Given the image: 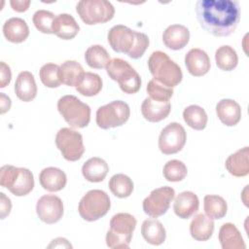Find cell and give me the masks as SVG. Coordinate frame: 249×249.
<instances>
[{"instance_id": "obj_9", "label": "cell", "mask_w": 249, "mask_h": 249, "mask_svg": "<svg viewBox=\"0 0 249 249\" xmlns=\"http://www.w3.org/2000/svg\"><path fill=\"white\" fill-rule=\"evenodd\" d=\"M76 12L86 24L92 25L111 20L115 8L106 0H81L76 6Z\"/></svg>"}, {"instance_id": "obj_40", "label": "cell", "mask_w": 249, "mask_h": 249, "mask_svg": "<svg viewBox=\"0 0 249 249\" xmlns=\"http://www.w3.org/2000/svg\"><path fill=\"white\" fill-rule=\"evenodd\" d=\"M0 72H1V79H0V88H5L8 86L12 79V72L11 68L8 64L4 61L0 62Z\"/></svg>"}, {"instance_id": "obj_6", "label": "cell", "mask_w": 249, "mask_h": 249, "mask_svg": "<svg viewBox=\"0 0 249 249\" xmlns=\"http://www.w3.org/2000/svg\"><path fill=\"white\" fill-rule=\"evenodd\" d=\"M108 76L118 82L122 91L127 94L136 93L141 87V78L135 69L124 59L115 57L106 65Z\"/></svg>"}, {"instance_id": "obj_19", "label": "cell", "mask_w": 249, "mask_h": 249, "mask_svg": "<svg viewBox=\"0 0 249 249\" xmlns=\"http://www.w3.org/2000/svg\"><path fill=\"white\" fill-rule=\"evenodd\" d=\"M15 92L17 97L24 102H29L36 97L37 86L31 72L22 71L18 75L15 83Z\"/></svg>"}, {"instance_id": "obj_26", "label": "cell", "mask_w": 249, "mask_h": 249, "mask_svg": "<svg viewBox=\"0 0 249 249\" xmlns=\"http://www.w3.org/2000/svg\"><path fill=\"white\" fill-rule=\"evenodd\" d=\"M221 247L223 249H245L246 245L243 241L238 229L231 223H225L219 231L218 235Z\"/></svg>"}, {"instance_id": "obj_17", "label": "cell", "mask_w": 249, "mask_h": 249, "mask_svg": "<svg viewBox=\"0 0 249 249\" xmlns=\"http://www.w3.org/2000/svg\"><path fill=\"white\" fill-rule=\"evenodd\" d=\"M198 206L199 200L197 196L193 192L185 191L175 197L173 210L179 218L189 219L198 210Z\"/></svg>"}, {"instance_id": "obj_3", "label": "cell", "mask_w": 249, "mask_h": 249, "mask_svg": "<svg viewBox=\"0 0 249 249\" xmlns=\"http://www.w3.org/2000/svg\"><path fill=\"white\" fill-rule=\"evenodd\" d=\"M148 67L154 80L165 87L172 89L182 81L180 66L161 51H156L150 55Z\"/></svg>"}, {"instance_id": "obj_11", "label": "cell", "mask_w": 249, "mask_h": 249, "mask_svg": "<svg viewBox=\"0 0 249 249\" xmlns=\"http://www.w3.org/2000/svg\"><path fill=\"white\" fill-rule=\"evenodd\" d=\"M55 144L63 158L69 161L80 160L85 152L82 134L69 127H62L57 131Z\"/></svg>"}, {"instance_id": "obj_23", "label": "cell", "mask_w": 249, "mask_h": 249, "mask_svg": "<svg viewBox=\"0 0 249 249\" xmlns=\"http://www.w3.org/2000/svg\"><path fill=\"white\" fill-rule=\"evenodd\" d=\"M249 148L243 147L229 156L225 165L227 170L235 177H244L249 173Z\"/></svg>"}, {"instance_id": "obj_18", "label": "cell", "mask_w": 249, "mask_h": 249, "mask_svg": "<svg viewBox=\"0 0 249 249\" xmlns=\"http://www.w3.org/2000/svg\"><path fill=\"white\" fill-rule=\"evenodd\" d=\"M216 114L219 120L227 126H233L241 119V108L232 99H222L216 105Z\"/></svg>"}, {"instance_id": "obj_12", "label": "cell", "mask_w": 249, "mask_h": 249, "mask_svg": "<svg viewBox=\"0 0 249 249\" xmlns=\"http://www.w3.org/2000/svg\"><path fill=\"white\" fill-rule=\"evenodd\" d=\"M175 196V191L171 187L164 186L153 190L143 200L142 207L144 212L152 217L158 218L165 214Z\"/></svg>"}, {"instance_id": "obj_25", "label": "cell", "mask_w": 249, "mask_h": 249, "mask_svg": "<svg viewBox=\"0 0 249 249\" xmlns=\"http://www.w3.org/2000/svg\"><path fill=\"white\" fill-rule=\"evenodd\" d=\"M109 171L107 162L98 157L89 159L82 166V174L86 180L91 183H98L105 179Z\"/></svg>"}, {"instance_id": "obj_13", "label": "cell", "mask_w": 249, "mask_h": 249, "mask_svg": "<svg viewBox=\"0 0 249 249\" xmlns=\"http://www.w3.org/2000/svg\"><path fill=\"white\" fill-rule=\"evenodd\" d=\"M187 134L185 128L178 123L168 124L159 137V148L164 155H172L180 152L186 144Z\"/></svg>"}, {"instance_id": "obj_31", "label": "cell", "mask_w": 249, "mask_h": 249, "mask_svg": "<svg viewBox=\"0 0 249 249\" xmlns=\"http://www.w3.org/2000/svg\"><path fill=\"white\" fill-rule=\"evenodd\" d=\"M185 123L195 130H202L207 124V115L204 109L198 105H190L183 111Z\"/></svg>"}, {"instance_id": "obj_30", "label": "cell", "mask_w": 249, "mask_h": 249, "mask_svg": "<svg viewBox=\"0 0 249 249\" xmlns=\"http://www.w3.org/2000/svg\"><path fill=\"white\" fill-rule=\"evenodd\" d=\"M204 212L210 219H222L226 216L228 205L226 200L216 195H207L203 198Z\"/></svg>"}, {"instance_id": "obj_14", "label": "cell", "mask_w": 249, "mask_h": 249, "mask_svg": "<svg viewBox=\"0 0 249 249\" xmlns=\"http://www.w3.org/2000/svg\"><path fill=\"white\" fill-rule=\"evenodd\" d=\"M36 212L42 222L49 225L54 224L62 218V200L54 195H44L37 201Z\"/></svg>"}, {"instance_id": "obj_7", "label": "cell", "mask_w": 249, "mask_h": 249, "mask_svg": "<svg viewBox=\"0 0 249 249\" xmlns=\"http://www.w3.org/2000/svg\"><path fill=\"white\" fill-rule=\"evenodd\" d=\"M57 110L73 128L86 127L90 121V108L78 97L68 94L57 101Z\"/></svg>"}, {"instance_id": "obj_35", "label": "cell", "mask_w": 249, "mask_h": 249, "mask_svg": "<svg viewBox=\"0 0 249 249\" xmlns=\"http://www.w3.org/2000/svg\"><path fill=\"white\" fill-rule=\"evenodd\" d=\"M102 89V80L99 75L91 72H86L81 83L76 87V90L84 96H94Z\"/></svg>"}, {"instance_id": "obj_15", "label": "cell", "mask_w": 249, "mask_h": 249, "mask_svg": "<svg viewBox=\"0 0 249 249\" xmlns=\"http://www.w3.org/2000/svg\"><path fill=\"white\" fill-rule=\"evenodd\" d=\"M185 64L188 72L196 77L205 75L211 67L208 54L200 49H192L185 55Z\"/></svg>"}, {"instance_id": "obj_10", "label": "cell", "mask_w": 249, "mask_h": 249, "mask_svg": "<svg viewBox=\"0 0 249 249\" xmlns=\"http://www.w3.org/2000/svg\"><path fill=\"white\" fill-rule=\"evenodd\" d=\"M129 115L130 109L127 103L115 100L97 109L95 121L100 128L109 129L123 125L127 122Z\"/></svg>"}, {"instance_id": "obj_20", "label": "cell", "mask_w": 249, "mask_h": 249, "mask_svg": "<svg viewBox=\"0 0 249 249\" xmlns=\"http://www.w3.org/2000/svg\"><path fill=\"white\" fill-rule=\"evenodd\" d=\"M80 26L69 14H59L53 23V34L62 40H71L79 32Z\"/></svg>"}, {"instance_id": "obj_44", "label": "cell", "mask_w": 249, "mask_h": 249, "mask_svg": "<svg viewBox=\"0 0 249 249\" xmlns=\"http://www.w3.org/2000/svg\"><path fill=\"white\" fill-rule=\"evenodd\" d=\"M49 248L51 247H72L71 244L67 241V239L65 238H62V237H58V238H55L52 241V243L48 246Z\"/></svg>"}, {"instance_id": "obj_41", "label": "cell", "mask_w": 249, "mask_h": 249, "mask_svg": "<svg viewBox=\"0 0 249 249\" xmlns=\"http://www.w3.org/2000/svg\"><path fill=\"white\" fill-rule=\"evenodd\" d=\"M12 209L11 199L4 194L0 193V215L1 219H5L10 213Z\"/></svg>"}, {"instance_id": "obj_1", "label": "cell", "mask_w": 249, "mask_h": 249, "mask_svg": "<svg viewBox=\"0 0 249 249\" xmlns=\"http://www.w3.org/2000/svg\"><path fill=\"white\" fill-rule=\"evenodd\" d=\"M196 14L205 31L216 37H227L237 27L240 7L236 0H198Z\"/></svg>"}, {"instance_id": "obj_36", "label": "cell", "mask_w": 249, "mask_h": 249, "mask_svg": "<svg viewBox=\"0 0 249 249\" xmlns=\"http://www.w3.org/2000/svg\"><path fill=\"white\" fill-rule=\"evenodd\" d=\"M162 173L167 181L179 182L187 176L188 169L183 161L178 160H171L164 164Z\"/></svg>"}, {"instance_id": "obj_29", "label": "cell", "mask_w": 249, "mask_h": 249, "mask_svg": "<svg viewBox=\"0 0 249 249\" xmlns=\"http://www.w3.org/2000/svg\"><path fill=\"white\" fill-rule=\"evenodd\" d=\"M141 233L143 238L152 245L162 244L166 237L163 225L157 219L145 220L141 226Z\"/></svg>"}, {"instance_id": "obj_4", "label": "cell", "mask_w": 249, "mask_h": 249, "mask_svg": "<svg viewBox=\"0 0 249 249\" xmlns=\"http://www.w3.org/2000/svg\"><path fill=\"white\" fill-rule=\"evenodd\" d=\"M136 219L129 213H117L110 221L106 233V244L109 248H128L136 227Z\"/></svg>"}, {"instance_id": "obj_37", "label": "cell", "mask_w": 249, "mask_h": 249, "mask_svg": "<svg viewBox=\"0 0 249 249\" xmlns=\"http://www.w3.org/2000/svg\"><path fill=\"white\" fill-rule=\"evenodd\" d=\"M40 80L47 88H57L60 86L61 81L59 78V66L55 63H46L39 71Z\"/></svg>"}, {"instance_id": "obj_38", "label": "cell", "mask_w": 249, "mask_h": 249, "mask_svg": "<svg viewBox=\"0 0 249 249\" xmlns=\"http://www.w3.org/2000/svg\"><path fill=\"white\" fill-rule=\"evenodd\" d=\"M146 90L150 98L159 102H169L171 96L173 95L172 89L160 84L154 79L148 83Z\"/></svg>"}, {"instance_id": "obj_27", "label": "cell", "mask_w": 249, "mask_h": 249, "mask_svg": "<svg viewBox=\"0 0 249 249\" xmlns=\"http://www.w3.org/2000/svg\"><path fill=\"white\" fill-rule=\"evenodd\" d=\"M214 231V222L206 215L200 213L195 216L190 225V232L194 239L197 241L208 240Z\"/></svg>"}, {"instance_id": "obj_5", "label": "cell", "mask_w": 249, "mask_h": 249, "mask_svg": "<svg viewBox=\"0 0 249 249\" xmlns=\"http://www.w3.org/2000/svg\"><path fill=\"white\" fill-rule=\"evenodd\" d=\"M0 185L17 196H23L33 190L34 177L27 168L6 164L0 168Z\"/></svg>"}, {"instance_id": "obj_21", "label": "cell", "mask_w": 249, "mask_h": 249, "mask_svg": "<svg viewBox=\"0 0 249 249\" xmlns=\"http://www.w3.org/2000/svg\"><path fill=\"white\" fill-rule=\"evenodd\" d=\"M39 182L43 189L49 192H58L65 187L67 177L61 169L51 166L44 168L40 172Z\"/></svg>"}, {"instance_id": "obj_32", "label": "cell", "mask_w": 249, "mask_h": 249, "mask_svg": "<svg viewBox=\"0 0 249 249\" xmlns=\"http://www.w3.org/2000/svg\"><path fill=\"white\" fill-rule=\"evenodd\" d=\"M215 61L216 65L221 70L231 71L238 63V56L233 48L229 45H224L216 50Z\"/></svg>"}, {"instance_id": "obj_43", "label": "cell", "mask_w": 249, "mask_h": 249, "mask_svg": "<svg viewBox=\"0 0 249 249\" xmlns=\"http://www.w3.org/2000/svg\"><path fill=\"white\" fill-rule=\"evenodd\" d=\"M12 105V101L10 97H8L5 93L0 92V113L4 114L10 110Z\"/></svg>"}, {"instance_id": "obj_28", "label": "cell", "mask_w": 249, "mask_h": 249, "mask_svg": "<svg viewBox=\"0 0 249 249\" xmlns=\"http://www.w3.org/2000/svg\"><path fill=\"white\" fill-rule=\"evenodd\" d=\"M85 73L82 65L76 60H66L59 66L60 81L68 87L76 88L81 83Z\"/></svg>"}, {"instance_id": "obj_34", "label": "cell", "mask_w": 249, "mask_h": 249, "mask_svg": "<svg viewBox=\"0 0 249 249\" xmlns=\"http://www.w3.org/2000/svg\"><path fill=\"white\" fill-rule=\"evenodd\" d=\"M85 59L90 68L102 69L110 60L108 52L100 45H92L85 53Z\"/></svg>"}, {"instance_id": "obj_39", "label": "cell", "mask_w": 249, "mask_h": 249, "mask_svg": "<svg viewBox=\"0 0 249 249\" xmlns=\"http://www.w3.org/2000/svg\"><path fill=\"white\" fill-rule=\"evenodd\" d=\"M55 16L47 10H39L35 12L32 18V21L35 27L42 33L53 34V23Z\"/></svg>"}, {"instance_id": "obj_42", "label": "cell", "mask_w": 249, "mask_h": 249, "mask_svg": "<svg viewBox=\"0 0 249 249\" xmlns=\"http://www.w3.org/2000/svg\"><path fill=\"white\" fill-rule=\"evenodd\" d=\"M30 1L29 0H12L10 1V4L13 8L14 11L18 12V13H22L25 12L30 5Z\"/></svg>"}, {"instance_id": "obj_22", "label": "cell", "mask_w": 249, "mask_h": 249, "mask_svg": "<svg viewBox=\"0 0 249 249\" xmlns=\"http://www.w3.org/2000/svg\"><path fill=\"white\" fill-rule=\"evenodd\" d=\"M170 110V102H159L150 97L145 98L141 105V113L143 117L151 123L162 121L169 115Z\"/></svg>"}, {"instance_id": "obj_8", "label": "cell", "mask_w": 249, "mask_h": 249, "mask_svg": "<svg viewBox=\"0 0 249 249\" xmlns=\"http://www.w3.org/2000/svg\"><path fill=\"white\" fill-rule=\"evenodd\" d=\"M110 206V197L104 191L91 190L81 198L78 211L84 220L93 222L105 216Z\"/></svg>"}, {"instance_id": "obj_24", "label": "cell", "mask_w": 249, "mask_h": 249, "mask_svg": "<svg viewBox=\"0 0 249 249\" xmlns=\"http://www.w3.org/2000/svg\"><path fill=\"white\" fill-rule=\"evenodd\" d=\"M5 38L12 43H22L29 35V28L25 20L20 18H11L3 25Z\"/></svg>"}, {"instance_id": "obj_2", "label": "cell", "mask_w": 249, "mask_h": 249, "mask_svg": "<svg viewBox=\"0 0 249 249\" xmlns=\"http://www.w3.org/2000/svg\"><path fill=\"white\" fill-rule=\"evenodd\" d=\"M107 38L113 51L125 53L133 59L140 58L150 44L146 34L134 31L123 24L113 26L109 30Z\"/></svg>"}, {"instance_id": "obj_16", "label": "cell", "mask_w": 249, "mask_h": 249, "mask_svg": "<svg viewBox=\"0 0 249 249\" xmlns=\"http://www.w3.org/2000/svg\"><path fill=\"white\" fill-rule=\"evenodd\" d=\"M190 40L189 29L182 24L169 25L162 34V41L166 48L178 51L187 46Z\"/></svg>"}, {"instance_id": "obj_33", "label": "cell", "mask_w": 249, "mask_h": 249, "mask_svg": "<svg viewBox=\"0 0 249 249\" xmlns=\"http://www.w3.org/2000/svg\"><path fill=\"white\" fill-rule=\"evenodd\" d=\"M108 185L111 193L120 198L128 197L133 191L132 180L123 173L113 175Z\"/></svg>"}]
</instances>
